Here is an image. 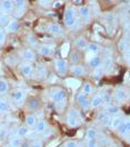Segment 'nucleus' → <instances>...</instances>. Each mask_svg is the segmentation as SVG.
Listing matches in <instances>:
<instances>
[{"label":"nucleus","mask_w":130,"mask_h":147,"mask_svg":"<svg viewBox=\"0 0 130 147\" xmlns=\"http://www.w3.org/2000/svg\"><path fill=\"white\" fill-rule=\"evenodd\" d=\"M52 51H54V49H52V46L51 45H41V46L38 48V53H39V55L41 56H50L52 54Z\"/></svg>","instance_id":"obj_20"},{"label":"nucleus","mask_w":130,"mask_h":147,"mask_svg":"<svg viewBox=\"0 0 130 147\" xmlns=\"http://www.w3.org/2000/svg\"><path fill=\"white\" fill-rule=\"evenodd\" d=\"M56 107L59 111H62L66 107V101H58V102H56Z\"/></svg>","instance_id":"obj_49"},{"label":"nucleus","mask_w":130,"mask_h":147,"mask_svg":"<svg viewBox=\"0 0 130 147\" xmlns=\"http://www.w3.org/2000/svg\"><path fill=\"white\" fill-rule=\"evenodd\" d=\"M20 29V24L17 19H12L9 20V22L7 24L6 26V31L9 32V34H13V32H17Z\"/></svg>","instance_id":"obj_13"},{"label":"nucleus","mask_w":130,"mask_h":147,"mask_svg":"<svg viewBox=\"0 0 130 147\" xmlns=\"http://www.w3.org/2000/svg\"><path fill=\"white\" fill-rule=\"evenodd\" d=\"M27 6V1L25 0H16L13 2V7H16V9H26Z\"/></svg>","instance_id":"obj_40"},{"label":"nucleus","mask_w":130,"mask_h":147,"mask_svg":"<svg viewBox=\"0 0 130 147\" xmlns=\"http://www.w3.org/2000/svg\"><path fill=\"white\" fill-rule=\"evenodd\" d=\"M0 9L2 10L3 13L11 12L12 9H13V1H10V0H5V1H2V3H1V8H0Z\"/></svg>","instance_id":"obj_25"},{"label":"nucleus","mask_w":130,"mask_h":147,"mask_svg":"<svg viewBox=\"0 0 130 147\" xmlns=\"http://www.w3.org/2000/svg\"><path fill=\"white\" fill-rule=\"evenodd\" d=\"M87 51H89L90 54L92 55H98L100 53V46L98 44H94V42H91V44H88L87 46Z\"/></svg>","instance_id":"obj_27"},{"label":"nucleus","mask_w":130,"mask_h":147,"mask_svg":"<svg viewBox=\"0 0 130 147\" xmlns=\"http://www.w3.org/2000/svg\"><path fill=\"white\" fill-rule=\"evenodd\" d=\"M40 106H41V102L37 98H32L27 102V108L29 110H37L40 108Z\"/></svg>","instance_id":"obj_26"},{"label":"nucleus","mask_w":130,"mask_h":147,"mask_svg":"<svg viewBox=\"0 0 130 147\" xmlns=\"http://www.w3.org/2000/svg\"><path fill=\"white\" fill-rule=\"evenodd\" d=\"M76 100L80 105V107H81L82 109L87 110L90 108V100L88 99V97H87L86 95H84L82 92H78V94H77Z\"/></svg>","instance_id":"obj_5"},{"label":"nucleus","mask_w":130,"mask_h":147,"mask_svg":"<svg viewBox=\"0 0 130 147\" xmlns=\"http://www.w3.org/2000/svg\"><path fill=\"white\" fill-rule=\"evenodd\" d=\"M81 92L86 95V96H88V95H91L93 92V87L92 85L89 83V82H86V83L82 85V89H81Z\"/></svg>","instance_id":"obj_31"},{"label":"nucleus","mask_w":130,"mask_h":147,"mask_svg":"<svg viewBox=\"0 0 130 147\" xmlns=\"http://www.w3.org/2000/svg\"><path fill=\"white\" fill-rule=\"evenodd\" d=\"M21 58L23 59L25 63H30L31 61H35L36 60V54L32 49H29V48H26L21 51Z\"/></svg>","instance_id":"obj_8"},{"label":"nucleus","mask_w":130,"mask_h":147,"mask_svg":"<svg viewBox=\"0 0 130 147\" xmlns=\"http://www.w3.org/2000/svg\"><path fill=\"white\" fill-rule=\"evenodd\" d=\"M77 11L80 15V17L84 19L86 24H88L91 20V9L89 6H81V7H79V9Z\"/></svg>","instance_id":"obj_4"},{"label":"nucleus","mask_w":130,"mask_h":147,"mask_svg":"<svg viewBox=\"0 0 130 147\" xmlns=\"http://www.w3.org/2000/svg\"><path fill=\"white\" fill-rule=\"evenodd\" d=\"M47 31L49 34L56 35V36H60V35L64 34V29H62V27L60 25H58V24H50V25H48Z\"/></svg>","instance_id":"obj_12"},{"label":"nucleus","mask_w":130,"mask_h":147,"mask_svg":"<svg viewBox=\"0 0 130 147\" xmlns=\"http://www.w3.org/2000/svg\"><path fill=\"white\" fill-rule=\"evenodd\" d=\"M105 75V71H103V69H102L101 67H99V68H96L94 69V73H93V78L96 79V78H100Z\"/></svg>","instance_id":"obj_45"},{"label":"nucleus","mask_w":130,"mask_h":147,"mask_svg":"<svg viewBox=\"0 0 130 147\" xmlns=\"http://www.w3.org/2000/svg\"><path fill=\"white\" fill-rule=\"evenodd\" d=\"M129 129H130V123L129 120L127 119L125 120V121H122V124L116 130L118 131V135L119 136H125V135H127L129 133Z\"/></svg>","instance_id":"obj_17"},{"label":"nucleus","mask_w":130,"mask_h":147,"mask_svg":"<svg viewBox=\"0 0 130 147\" xmlns=\"http://www.w3.org/2000/svg\"><path fill=\"white\" fill-rule=\"evenodd\" d=\"M9 90V84L6 79L0 78V94H6Z\"/></svg>","instance_id":"obj_34"},{"label":"nucleus","mask_w":130,"mask_h":147,"mask_svg":"<svg viewBox=\"0 0 130 147\" xmlns=\"http://www.w3.org/2000/svg\"><path fill=\"white\" fill-rule=\"evenodd\" d=\"M39 5H40L41 7H49V6H52V1L42 0V1H39Z\"/></svg>","instance_id":"obj_53"},{"label":"nucleus","mask_w":130,"mask_h":147,"mask_svg":"<svg viewBox=\"0 0 130 147\" xmlns=\"http://www.w3.org/2000/svg\"><path fill=\"white\" fill-rule=\"evenodd\" d=\"M98 131L94 128H88L86 131V139H97Z\"/></svg>","instance_id":"obj_35"},{"label":"nucleus","mask_w":130,"mask_h":147,"mask_svg":"<svg viewBox=\"0 0 130 147\" xmlns=\"http://www.w3.org/2000/svg\"><path fill=\"white\" fill-rule=\"evenodd\" d=\"M62 5H64V2H62V1H54V2H52V7H54L55 9H59V8H61V7H62Z\"/></svg>","instance_id":"obj_54"},{"label":"nucleus","mask_w":130,"mask_h":147,"mask_svg":"<svg viewBox=\"0 0 130 147\" xmlns=\"http://www.w3.org/2000/svg\"><path fill=\"white\" fill-rule=\"evenodd\" d=\"M54 69L60 77H64L68 73V69H69V65L68 61L64 59V58H58L54 60Z\"/></svg>","instance_id":"obj_2"},{"label":"nucleus","mask_w":130,"mask_h":147,"mask_svg":"<svg viewBox=\"0 0 130 147\" xmlns=\"http://www.w3.org/2000/svg\"><path fill=\"white\" fill-rule=\"evenodd\" d=\"M1 3H2V1H0V8H1Z\"/></svg>","instance_id":"obj_56"},{"label":"nucleus","mask_w":130,"mask_h":147,"mask_svg":"<svg viewBox=\"0 0 130 147\" xmlns=\"http://www.w3.org/2000/svg\"><path fill=\"white\" fill-rule=\"evenodd\" d=\"M128 48H129V42L127 39H120L119 42H118V49L120 53H125V51H128Z\"/></svg>","instance_id":"obj_29"},{"label":"nucleus","mask_w":130,"mask_h":147,"mask_svg":"<svg viewBox=\"0 0 130 147\" xmlns=\"http://www.w3.org/2000/svg\"><path fill=\"white\" fill-rule=\"evenodd\" d=\"M74 46L78 50H86L87 46H88V42H87V40L84 39V37H78L74 40Z\"/></svg>","instance_id":"obj_22"},{"label":"nucleus","mask_w":130,"mask_h":147,"mask_svg":"<svg viewBox=\"0 0 130 147\" xmlns=\"http://www.w3.org/2000/svg\"><path fill=\"white\" fill-rule=\"evenodd\" d=\"M103 19H105L107 22L112 24V22L116 20V16H115V13H112V12H107V13L103 15Z\"/></svg>","instance_id":"obj_42"},{"label":"nucleus","mask_w":130,"mask_h":147,"mask_svg":"<svg viewBox=\"0 0 130 147\" xmlns=\"http://www.w3.org/2000/svg\"><path fill=\"white\" fill-rule=\"evenodd\" d=\"M28 44L30 45V47H37L38 46V39L34 35H29L28 36Z\"/></svg>","instance_id":"obj_43"},{"label":"nucleus","mask_w":130,"mask_h":147,"mask_svg":"<svg viewBox=\"0 0 130 147\" xmlns=\"http://www.w3.org/2000/svg\"><path fill=\"white\" fill-rule=\"evenodd\" d=\"M34 128H35L36 134H44L46 131V129L48 128V124H47V121L45 119H39Z\"/></svg>","instance_id":"obj_18"},{"label":"nucleus","mask_w":130,"mask_h":147,"mask_svg":"<svg viewBox=\"0 0 130 147\" xmlns=\"http://www.w3.org/2000/svg\"><path fill=\"white\" fill-rule=\"evenodd\" d=\"M38 118L36 117L35 114H28L25 118V123H26V126L27 127H35L36 124L38 123Z\"/></svg>","instance_id":"obj_21"},{"label":"nucleus","mask_w":130,"mask_h":147,"mask_svg":"<svg viewBox=\"0 0 130 147\" xmlns=\"http://www.w3.org/2000/svg\"><path fill=\"white\" fill-rule=\"evenodd\" d=\"M65 84L68 86V87H70L71 89H78L79 87H80V85H81V82L78 79V78H74V77H70V78H66L65 80Z\"/></svg>","instance_id":"obj_16"},{"label":"nucleus","mask_w":130,"mask_h":147,"mask_svg":"<svg viewBox=\"0 0 130 147\" xmlns=\"http://www.w3.org/2000/svg\"><path fill=\"white\" fill-rule=\"evenodd\" d=\"M12 99L15 101V104L21 105L26 99V92L23 89H21V88H17L12 92Z\"/></svg>","instance_id":"obj_6"},{"label":"nucleus","mask_w":130,"mask_h":147,"mask_svg":"<svg viewBox=\"0 0 130 147\" xmlns=\"http://www.w3.org/2000/svg\"><path fill=\"white\" fill-rule=\"evenodd\" d=\"M28 134H29V128L27 126H25V125L20 126V127L17 129V137H19V138L26 137V136H28Z\"/></svg>","instance_id":"obj_32"},{"label":"nucleus","mask_w":130,"mask_h":147,"mask_svg":"<svg viewBox=\"0 0 130 147\" xmlns=\"http://www.w3.org/2000/svg\"><path fill=\"white\" fill-rule=\"evenodd\" d=\"M19 70L22 76L25 77H31L32 74H34V67L30 63H22V64L19 66Z\"/></svg>","instance_id":"obj_7"},{"label":"nucleus","mask_w":130,"mask_h":147,"mask_svg":"<svg viewBox=\"0 0 130 147\" xmlns=\"http://www.w3.org/2000/svg\"><path fill=\"white\" fill-rule=\"evenodd\" d=\"M49 97H50V99H52L56 102H58V101H66L67 97H68V92H67L65 88L56 87V88H52L50 90Z\"/></svg>","instance_id":"obj_3"},{"label":"nucleus","mask_w":130,"mask_h":147,"mask_svg":"<svg viewBox=\"0 0 130 147\" xmlns=\"http://www.w3.org/2000/svg\"><path fill=\"white\" fill-rule=\"evenodd\" d=\"M20 147H30V144H29L28 142H22Z\"/></svg>","instance_id":"obj_55"},{"label":"nucleus","mask_w":130,"mask_h":147,"mask_svg":"<svg viewBox=\"0 0 130 147\" xmlns=\"http://www.w3.org/2000/svg\"><path fill=\"white\" fill-rule=\"evenodd\" d=\"M103 105V101H102L101 95L100 94H97V95H93L91 100H90V107L91 108H99Z\"/></svg>","instance_id":"obj_19"},{"label":"nucleus","mask_w":130,"mask_h":147,"mask_svg":"<svg viewBox=\"0 0 130 147\" xmlns=\"http://www.w3.org/2000/svg\"><path fill=\"white\" fill-rule=\"evenodd\" d=\"M25 10L26 9H16V11H15V17H16V18L22 17V15L25 13Z\"/></svg>","instance_id":"obj_52"},{"label":"nucleus","mask_w":130,"mask_h":147,"mask_svg":"<svg viewBox=\"0 0 130 147\" xmlns=\"http://www.w3.org/2000/svg\"><path fill=\"white\" fill-rule=\"evenodd\" d=\"M69 49H70V45L69 44H64L62 45V47H61V49H60V51H61V56L65 58L66 56L69 54Z\"/></svg>","instance_id":"obj_44"},{"label":"nucleus","mask_w":130,"mask_h":147,"mask_svg":"<svg viewBox=\"0 0 130 147\" xmlns=\"http://www.w3.org/2000/svg\"><path fill=\"white\" fill-rule=\"evenodd\" d=\"M77 13H78V11L74 9V7L69 6L66 8L64 18H77Z\"/></svg>","instance_id":"obj_28"},{"label":"nucleus","mask_w":130,"mask_h":147,"mask_svg":"<svg viewBox=\"0 0 130 147\" xmlns=\"http://www.w3.org/2000/svg\"><path fill=\"white\" fill-rule=\"evenodd\" d=\"M64 21L68 28H74L77 24V18H64Z\"/></svg>","instance_id":"obj_41"},{"label":"nucleus","mask_w":130,"mask_h":147,"mask_svg":"<svg viewBox=\"0 0 130 147\" xmlns=\"http://www.w3.org/2000/svg\"><path fill=\"white\" fill-rule=\"evenodd\" d=\"M122 121H123V117L118 114V115H116V116H112L111 118H110V121H109L108 125H109V127H110L112 130H116V129L118 128L121 124H122Z\"/></svg>","instance_id":"obj_11"},{"label":"nucleus","mask_w":130,"mask_h":147,"mask_svg":"<svg viewBox=\"0 0 130 147\" xmlns=\"http://www.w3.org/2000/svg\"><path fill=\"white\" fill-rule=\"evenodd\" d=\"M69 58H70V63H72L74 65L78 64V63L80 61V55H79L78 50H77V51H74V53H71L70 56H69Z\"/></svg>","instance_id":"obj_36"},{"label":"nucleus","mask_w":130,"mask_h":147,"mask_svg":"<svg viewBox=\"0 0 130 147\" xmlns=\"http://www.w3.org/2000/svg\"><path fill=\"white\" fill-rule=\"evenodd\" d=\"M103 113L107 114L108 116H116L120 113V108L116 105H105L103 107Z\"/></svg>","instance_id":"obj_14"},{"label":"nucleus","mask_w":130,"mask_h":147,"mask_svg":"<svg viewBox=\"0 0 130 147\" xmlns=\"http://www.w3.org/2000/svg\"><path fill=\"white\" fill-rule=\"evenodd\" d=\"M113 67V60L111 57H105V59L101 63V68L103 69V71H109L110 69H112Z\"/></svg>","instance_id":"obj_23"},{"label":"nucleus","mask_w":130,"mask_h":147,"mask_svg":"<svg viewBox=\"0 0 130 147\" xmlns=\"http://www.w3.org/2000/svg\"><path fill=\"white\" fill-rule=\"evenodd\" d=\"M86 146L97 147L98 146V140H97V139H86Z\"/></svg>","instance_id":"obj_47"},{"label":"nucleus","mask_w":130,"mask_h":147,"mask_svg":"<svg viewBox=\"0 0 130 147\" xmlns=\"http://www.w3.org/2000/svg\"><path fill=\"white\" fill-rule=\"evenodd\" d=\"M8 22H9L8 15H6L3 12H0V27H6Z\"/></svg>","instance_id":"obj_38"},{"label":"nucleus","mask_w":130,"mask_h":147,"mask_svg":"<svg viewBox=\"0 0 130 147\" xmlns=\"http://www.w3.org/2000/svg\"><path fill=\"white\" fill-rule=\"evenodd\" d=\"M30 147H44V143H42V140H40V139H35V140L30 144Z\"/></svg>","instance_id":"obj_48"},{"label":"nucleus","mask_w":130,"mask_h":147,"mask_svg":"<svg viewBox=\"0 0 130 147\" xmlns=\"http://www.w3.org/2000/svg\"><path fill=\"white\" fill-rule=\"evenodd\" d=\"M68 71H70V74H72L76 77H81V76H84V74H86V69H84V67L82 65L77 64L70 66Z\"/></svg>","instance_id":"obj_10"},{"label":"nucleus","mask_w":130,"mask_h":147,"mask_svg":"<svg viewBox=\"0 0 130 147\" xmlns=\"http://www.w3.org/2000/svg\"><path fill=\"white\" fill-rule=\"evenodd\" d=\"M66 120H67V125L69 127H78L82 123L81 115H80L79 110L76 109V108H70L69 109Z\"/></svg>","instance_id":"obj_1"},{"label":"nucleus","mask_w":130,"mask_h":147,"mask_svg":"<svg viewBox=\"0 0 130 147\" xmlns=\"http://www.w3.org/2000/svg\"><path fill=\"white\" fill-rule=\"evenodd\" d=\"M101 63H102V58L99 55H93L92 57L88 60L89 67H91L92 69H96V68L101 67Z\"/></svg>","instance_id":"obj_15"},{"label":"nucleus","mask_w":130,"mask_h":147,"mask_svg":"<svg viewBox=\"0 0 130 147\" xmlns=\"http://www.w3.org/2000/svg\"><path fill=\"white\" fill-rule=\"evenodd\" d=\"M6 41V31L0 29V45H3Z\"/></svg>","instance_id":"obj_51"},{"label":"nucleus","mask_w":130,"mask_h":147,"mask_svg":"<svg viewBox=\"0 0 130 147\" xmlns=\"http://www.w3.org/2000/svg\"><path fill=\"white\" fill-rule=\"evenodd\" d=\"M21 143H22L21 138L15 136L13 138H11V139H10L9 146L10 147H20V146H21Z\"/></svg>","instance_id":"obj_37"},{"label":"nucleus","mask_w":130,"mask_h":147,"mask_svg":"<svg viewBox=\"0 0 130 147\" xmlns=\"http://www.w3.org/2000/svg\"><path fill=\"white\" fill-rule=\"evenodd\" d=\"M110 118H111V117L108 116L107 114H105L103 111L98 115V120L100 121V124L103 125V126H108V124H109V121H110Z\"/></svg>","instance_id":"obj_30"},{"label":"nucleus","mask_w":130,"mask_h":147,"mask_svg":"<svg viewBox=\"0 0 130 147\" xmlns=\"http://www.w3.org/2000/svg\"><path fill=\"white\" fill-rule=\"evenodd\" d=\"M65 147H79V144L76 140H68L65 144Z\"/></svg>","instance_id":"obj_50"},{"label":"nucleus","mask_w":130,"mask_h":147,"mask_svg":"<svg viewBox=\"0 0 130 147\" xmlns=\"http://www.w3.org/2000/svg\"><path fill=\"white\" fill-rule=\"evenodd\" d=\"M101 95L102 101L105 105H111L112 100H113V97H112L111 94L109 92H103V94H100Z\"/></svg>","instance_id":"obj_33"},{"label":"nucleus","mask_w":130,"mask_h":147,"mask_svg":"<svg viewBox=\"0 0 130 147\" xmlns=\"http://www.w3.org/2000/svg\"><path fill=\"white\" fill-rule=\"evenodd\" d=\"M7 133H8V128H7V127L0 126V142H2V140L6 138Z\"/></svg>","instance_id":"obj_46"},{"label":"nucleus","mask_w":130,"mask_h":147,"mask_svg":"<svg viewBox=\"0 0 130 147\" xmlns=\"http://www.w3.org/2000/svg\"><path fill=\"white\" fill-rule=\"evenodd\" d=\"M9 110V104L3 99H0V114H6Z\"/></svg>","instance_id":"obj_39"},{"label":"nucleus","mask_w":130,"mask_h":147,"mask_svg":"<svg viewBox=\"0 0 130 147\" xmlns=\"http://www.w3.org/2000/svg\"><path fill=\"white\" fill-rule=\"evenodd\" d=\"M36 71H37V75L39 76V77H38L39 80H45V79L47 78L48 70H47V68L44 66V65H39V66H37Z\"/></svg>","instance_id":"obj_24"},{"label":"nucleus","mask_w":130,"mask_h":147,"mask_svg":"<svg viewBox=\"0 0 130 147\" xmlns=\"http://www.w3.org/2000/svg\"><path fill=\"white\" fill-rule=\"evenodd\" d=\"M115 99H117L118 101H125L126 98H127V90L123 86H119L115 89V92H113V96Z\"/></svg>","instance_id":"obj_9"}]
</instances>
